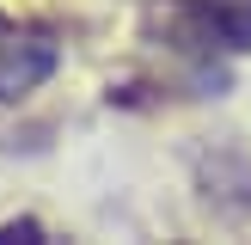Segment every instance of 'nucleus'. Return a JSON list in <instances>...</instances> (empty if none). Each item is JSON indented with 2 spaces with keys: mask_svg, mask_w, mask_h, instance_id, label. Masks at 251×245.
Masks as SVG:
<instances>
[{
  "mask_svg": "<svg viewBox=\"0 0 251 245\" xmlns=\"http://www.w3.org/2000/svg\"><path fill=\"white\" fill-rule=\"evenodd\" d=\"M159 19H166L172 49H184L196 61L251 49V0H166Z\"/></svg>",
  "mask_w": 251,
  "mask_h": 245,
  "instance_id": "nucleus-1",
  "label": "nucleus"
},
{
  "mask_svg": "<svg viewBox=\"0 0 251 245\" xmlns=\"http://www.w3.org/2000/svg\"><path fill=\"white\" fill-rule=\"evenodd\" d=\"M61 61V43L49 31H37V24H19L0 12V104H19V98H31L37 86L55 74Z\"/></svg>",
  "mask_w": 251,
  "mask_h": 245,
  "instance_id": "nucleus-2",
  "label": "nucleus"
},
{
  "mask_svg": "<svg viewBox=\"0 0 251 245\" xmlns=\"http://www.w3.org/2000/svg\"><path fill=\"white\" fill-rule=\"evenodd\" d=\"M0 239H43V227L37 220H12V227H0Z\"/></svg>",
  "mask_w": 251,
  "mask_h": 245,
  "instance_id": "nucleus-3",
  "label": "nucleus"
}]
</instances>
